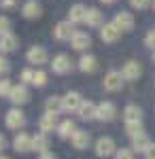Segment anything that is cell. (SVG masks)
<instances>
[{
  "label": "cell",
  "instance_id": "1",
  "mask_svg": "<svg viewBox=\"0 0 155 159\" xmlns=\"http://www.w3.org/2000/svg\"><path fill=\"white\" fill-rule=\"evenodd\" d=\"M117 153V147H115V140L108 138V136H102L96 140V155L98 157H110Z\"/></svg>",
  "mask_w": 155,
  "mask_h": 159
},
{
  "label": "cell",
  "instance_id": "2",
  "mask_svg": "<svg viewBox=\"0 0 155 159\" xmlns=\"http://www.w3.org/2000/svg\"><path fill=\"white\" fill-rule=\"evenodd\" d=\"M123 74L119 72V70H108L106 74H104V81H102V87L106 89V91H119L121 85H123Z\"/></svg>",
  "mask_w": 155,
  "mask_h": 159
},
{
  "label": "cell",
  "instance_id": "3",
  "mask_svg": "<svg viewBox=\"0 0 155 159\" xmlns=\"http://www.w3.org/2000/svg\"><path fill=\"white\" fill-rule=\"evenodd\" d=\"M51 70L55 74H68L72 70V60L66 53H58V55L51 60Z\"/></svg>",
  "mask_w": 155,
  "mask_h": 159
},
{
  "label": "cell",
  "instance_id": "4",
  "mask_svg": "<svg viewBox=\"0 0 155 159\" xmlns=\"http://www.w3.org/2000/svg\"><path fill=\"white\" fill-rule=\"evenodd\" d=\"M74 34H77L74 24H70L68 19H66V21H60V24L53 28V38H55V40H70Z\"/></svg>",
  "mask_w": 155,
  "mask_h": 159
},
{
  "label": "cell",
  "instance_id": "5",
  "mask_svg": "<svg viewBox=\"0 0 155 159\" xmlns=\"http://www.w3.org/2000/svg\"><path fill=\"white\" fill-rule=\"evenodd\" d=\"M26 57L30 64H36V66H43V64H47L49 55H47V49L45 47H40V45H34V47H30L28 53H26Z\"/></svg>",
  "mask_w": 155,
  "mask_h": 159
},
{
  "label": "cell",
  "instance_id": "6",
  "mask_svg": "<svg viewBox=\"0 0 155 159\" xmlns=\"http://www.w3.org/2000/svg\"><path fill=\"white\" fill-rule=\"evenodd\" d=\"M81 104H83V98H81V93H77V91H68L64 98H62V106L66 112H77V110L81 108Z\"/></svg>",
  "mask_w": 155,
  "mask_h": 159
},
{
  "label": "cell",
  "instance_id": "7",
  "mask_svg": "<svg viewBox=\"0 0 155 159\" xmlns=\"http://www.w3.org/2000/svg\"><path fill=\"white\" fill-rule=\"evenodd\" d=\"M113 24L117 25L121 32H130V30H134V15L128 13V11H119L117 15H115Z\"/></svg>",
  "mask_w": 155,
  "mask_h": 159
},
{
  "label": "cell",
  "instance_id": "8",
  "mask_svg": "<svg viewBox=\"0 0 155 159\" xmlns=\"http://www.w3.org/2000/svg\"><path fill=\"white\" fill-rule=\"evenodd\" d=\"M117 117V108L113 102H102L98 104V112H96V119L98 121H113Z\"/></svg>",
  "mask_w": 155,
  "mask_h": 159
},
{
  "label": "cell",
  "instance_id": "9",
  "mask_svg": "<svg viewBox=\"0 0 155 159\" xmlns=\"http://www.w3.org/2000/svg\"><path fill=\"white\" fill-rule=\"evenodd\" d=\"M4 121H7V127H9V129H19V127L26 123V117H24V112H21L19 108H11L9 112H7Z\"/></svg>",
  "mask_w": 155,
  "mask_h": 159
},
{
  "label": "cell",
  "instance_id": "10",
  "mask_svg": "<svg viewBox=\"0 0 155 159\" xmlns=\"http://www.w3.org/2000/svg\"><path fill=\"white\" fill-rule=\"evenodd\" d=\"M70 47L74 51H85L92 47V36L87 34V32H79L77 30V34L70 38Z\"/></svg>",
  "mask_w": 155,
  "mask_h": 159
},
{
  "label": "cell",
  "instance_id": "11",
  "mask_svg": "<svg viewBox=\"0 0 155 159\" xmlns=\"http://www.w3.org/2000/svg\"><path fill=\"white\" fill-rule=\"evenodd\" d=\"M9 100H11L13 104H17V106H19V104H26V102L30 100V93H28V87H26L24 83H19V85H13Z\"/></svg>",
  "mask_w": 155,
  "mask_h": 159
},
{
  "label": "cell",
  "instance_id": "12",
  "mask_svg": "<svg viewBox=\"0 0 155 159\" xmlns=\"http://www.w3.org/2000/svg\"><path fill=\"white\" fill-rule=\"evenodd\" d=\"M85 17H87V7L85 4L77 2V4L70 7V11H68V21L70 24H85Z\"/></svg>",
  "mask_w": 155,
  "mask_h": 159
},
{
  "label": "cell",
  "instance_id": "13",
  "mask_svg": "<svg viewBox=\"0 0 155 159\" xmlns=\"http://www.w3.org/2000/svg\"><path fill=\"white\" fill-rule=\"evenodd\" d=\"M121 74H123V79L125 81H136L140 74H143V66L138 64V61H125V66H123V70H121Z\"/></svg>",
  "mask_w": 155,
  "mask_h": 159
},
{
  "label": "cell",
  "instance_id": "14",
  "mask_svg": "<svg viewBox=\"0 0 155 159\" xmlns=\"http://www.w3.org/2000/svg\"><path fill=\"white\" fill-rule=\"evenodd\" d=\"M32 138L34 136H28V134H17L13 138V148L17 151V153H28V151H32Z\"/></svg>",
  "mask_w": 155,
  "mask_h": 159
},
{
  "label": "cell",
  "instance_id": "15",
  "mask_svg": "<svg viewBox=\"0 0 155 159\" xmlns=\"http://www.w3.org/2000/svg\"><path fill=\"white\" fill-rule=\"evenodd\" d=\"M40 2H36V0H26L24 7H21V15H24L26 19H38L40 17Z\"/></svg>",
  "mask_w": 155,
  "mask_h": 159
},
{
  "label": "cell",
  "instance_id": "16",
  "mask_svg": "<svg viewBox=\"0 0 155 159\" xmlns=\"http://www.w3.org/2000/svg\"><path fill=\"white\" fill-rule=\"evenodd\" d=\"M119 34H121V30L113 24V21H110V24H104L100 28V38H102L104 43H115V40L119 38Z\"/></svg>",
  "mask_w": 155,
  "mask_h": 159
},
{
  "label": "cell",
  "instance_id": "17",
  "mask_svg": "<svg viewBox=\"0 0 155 159\" xmlns=\"http://www.w3.org/2000/svg\"><path fill=\"white\" fill-rule=\"evenodd\" d=\"M123 121L125 123H143V110L136 104H128L123 108Z\"/></svg>",
  "mask_w": 155,
  "mask_h": 159
},
{
  "label": "cell",
  "instance_id": "18",
  "mask_svg": "<svg viewBox=\"0 0 155 159\" xmlns=\"http://www.w3.org/2000/svg\"><path fill=\"white\" fill-rule=\"evenodd\" d=\"M79 70L81 72H87V74L96 72L98 70V60H96L94 55H89V53H83L81 60H79Z\"/></svg>",
  "mask_w": 155,
  "mask_h": 159
},
{
  "label": "cell",
  "instance_id": "19",
  "mask_svg": "<svg viewBox=\"0 0 155 159\" xmlns=\"http://www.w3.org/2000/svg\"><path fill=\"white\" fill-rule=\"evenodd\" d=\"M70 142H72V147L77 148V151H83V148L89 147V134H87L85 129H77V132L72 134Z\"/></svg>",
  "mask_w": 155,
  "mask_h": 159
},
{
  "label": "cell",
  "instance_id": "20",
  "mask_svg": "<svg viewBox=\"0 0 155 159\" xmlns=\"http://www.w3.org/2000/svg\"><path fill=\"white\" fill-rule=\"evenodd\" d=\"M55 119H58V115L45 112V115L40 117V121H38V127H40V132H43V134H47V132H53V129H58V125H55Z\"/></svg>",
  "mask_w": 155,
  "mask_h": 159
},
{
  "label": "cell",
  "instance_id": "21",
  "mask_svg": "<svg viewBox=\"0 0 155 159\" xmlns=\"http://www.w3.org/2000/svg\"><path fill=\"white\" fill-rule=\"evenodd\" d=\"M96 112H98V106H96L94 102H83L81 108L77 110V115H79L83 121H92V119H96Z\"/></svg>",
  "mask_w": 155,
  "mask_h": 159
},
{
  "label": "cell",
  "instance_id": "22",
  "mask_svg": "<svg viewBox=\"0 0 155 159\" xmlns=\"http://www.w3.org/2000/svg\"><path fill=\"white\" fill-rule=\"evenodd\" d=\"M58 136L60 138H72V134L77 132V125H74V121L72 119H64L62 123H58Z\"/></svg>",
  "mask_w": 155,
  "mask_h": 159
},
{
  "label": "cell",
  "instance_id": "23",
  "mask_svg": "<svg viewBox=\"0 0 155 159\" xmlns=\"http://www.w3.org/2000/svg\"><path fill=\"white\" fill-rule=\"evenodd\" d=\"M85 24L89 25V28H102V13H100V9H96V7H92V9H87V17H85Z\"/></svg>",
  "mask_w": 155,
  "mask_h": 159
},
{
  "label": "cell",
  "instance_id": "24",
  "mask_svg": "<svg viewBox=\"0 0 155 159\" xmlns=\"http://www.w3.org/2000/svg\"><path fill=\"white\" fill-rule=\"evenodd\" d=\"M151 147V140L147 134H140L136 138H132V151L134 153H147V148Z\"/></svg>",
  "mask_w": 155,
  "mask_h": 159
},
{
  "label": "cell",
  "instance_id": "25",
  "mask_svg": "<svg viewBox=\"0 0 155 159\" xmlns=\"http://www.w3.org/2000/svg\"><path fill=\"white\" fill-rule=\"evenodd\" d=\"M19 47V38L15 36V34H7V36H2L0 38V49L4 51V53H11V51H15Z\"/></svg>",
  "mask_w": 155,
  "mask_h": 159
},
{
  "label": "cell",
  "instance_id": "26",
  "mask_svg": "<svg viewBox=\"0 0 155 159\" xmlns=\"http://www.w3.org/2000/svg\"><path fill=\"white\" fill-rule=\"evenodd\" d=\"M49 148V140H47V134H36L34 138H32V151H36V153H47Z\"/></svg>",
  "mask_w": 155,
  "mask_h": 159
},
{
  "label": "cell",
  "instance_id": "27",
  "mask_svg": "<svg viewBox=\"0 0 155 159\" xmlns=\"http://www.w3.org/2000/svg\"><path fill=\"white\" fill-rule=\"evenodd\" d=\"M45 110L51 112V115H60L62 110H64V106H62V98H60V96H51V98H47Z\"/></svg>",
  "mask_w": 155,
  "mask_h": 159
},
{
  "label": "cell",
  "instance_id": "28",
  "mask_svg": "<svg viewBox=\"0 0 155 159\" xmlns=\"http://www.w3.org/2000/svg\"><path fill=\"white\" fill-rule=\"evenodd\" d=\"M125 132L130 138H136V136L143 134V123H125Z\"/></svg>",
  "mask_w": 155,
  "mask_h": 159
},
{
  "label": "cell",
  "instance_id": "29",
  "mask_svg": "<svg viewBox=\"0 0 155 159\" xmlns=\"http://www.w3.org/2000/svg\"><path fill=\"white\" fill-rule=\"evenodd\" d=\"M7 34H11V19L0 15V38L7 36Z\"/></svg>",
  "mask_w": 155,
  "mask_h": 159
},
{
  "label": "cell",
  "instance_id": "30",
  "mask_svg": "<svg viewBox=\"0 0 155 159\" xmlns=\"http://www.w3.org/2000/svg\"><path fill=\"white\" fill-rule=\"evenodd\" d=\"M11 89H13L11 81H9V79H2V81H0V98H9V96H11Z\"/></svg>",
  "mask_w": 155,
  "mask_h": 159
},
{
  "label": "cell",
  "instance_id": "31",
  "mask_svg": "<svg viewBox=\"0 0 155 159\" xmlns=\"http://www.w3.org/2000/svg\"><path fill=\"white\" fill-rule=\"evenodd\" d=\"M34 87H45L47 85V72H43V70H36L34 72Z\"/></svg>",
  "mask_w": 155,
  "mask_h": 159
},
{
  "label": "cell",
  "instance_id": "32",
  "mask_svg": "<svg viewBox=\"0 0 155 159\" xmlns=\"http://www.w3.org/2000/svg\"><path fill=\"white\" fill-rule=\"evenodd\" d=\"M21 83L24 85H32L34 83V70L32 68H26L24 72H21Z\"/></svg>",
  "mask_w": 155,
  "mask_h": 159
},
{
  "label": "cell",
  "instance_id": "33",
  "mask_svg": "<svg viewBox=\"0 0 155 159\" xmlns=\"http://www.w3.org/2000/svg\"><path fill=\"white\" fill-rule=\"evenodd\" d=\"M115 159H134V151L132 148H117Z\"/></svg>",
  "mask_w": 155,
  "mask_h": 159
},
{
  "label": "cell",
  "instance_id": "34",
  "mask_svg": "<svg viewBox=\"0 0 155 159\" xmlns=\"http://www.w3.org/2000/svg\"><path fill=\"white\" fill-rule=\"evenodd\" d=\"M151 2H153V0H130L132 9H138V11H144V9H147Z\"/></svg>",
  "mask_w": 155,
  "mask_h": 159
},
{
  "label": "cell",
  "instance_id": "35",
  "mask_svg": "<svg viewBox=\"0 0 155 159\" xmlns=\"http://www.w3.org/2000/svg\"><path fill=\"white\" fill-rule=\"evenodd\" d=\"M9 70H11V61L7 60V57H2V55H0V74H7Z\"/></svg>",
  "mask_w": 155,
  "mask_h": 159
},
{
  "label": "cell",
  "instance_id": "36",
  "mask_svg": "<svg viewBox=\"0 0 155 159\" xmlns=\"http://www.w3.org/2000/svg\"><path fill=\"white\" fill-rule=\"evenodd\" d=\"M144 45H147V47H151V49L155 51V30H151V32L144 36Z\"/></svg>",
  "mask_w": 155,
  "mask_h": 159
},
{
  "label": "cell",
  "instance_id": "37",
  "mask_svg": "<svg viewBox=\"0 0 155 159\" xmlns=\"http://www.w3.org/2000/svg\"><path fill=\"white\" fill-rule=\"evenodd\" d=\"M144 159H155V144L147 148V153H144Z\"/></svg>",
  "mask_w": 155,
  "mask_h": 159
},
{
  "label": "cell",
  "instance_id": "38",
  "mask_svg": "<svg viewBox=\"0 0 155 159\" xmlns=\"http://www.w3.org/2000/svg\"><path fill=\"white\" fill-rule=\"evenodd\" d=\"M0 4H2V9H13L15 7V0H2Z\"/></svg>",
  "mask_w": 155,
  "mask_h": 159
},
{
  "label": "cell",
  "instance_id": "39",
  "mask_svg": "<svg viewBox=\"0 0 155 159\" xmlns=\"http://www.w3.org/2000/svg\"><path fill=\"white\" fill-rule=\"evenodd\" d=\"M38 159H55V155H53V153H49V151H47V153H43V155H40Z\"/></svg>",
  "mask_w": 155,
  "mask_h": 159
},
{
  "label": "cell",
  "instance_id": "40",
  "mask_svg": "<svg viewBox=\"0 0 155 159\" xmlns=\"http://www.w3.org/2000/svg\"><path fill=\"white\" fill-rule=\"evenodd\" d=\"M4 144H7V140H4V136L0 134V151H2V148H4Z\"/></svg>",
  "mask_w": 155,
  "mask_h": 159
},
{
  "label": "cell",
  "instance_id": "41",
  "mask_svg": "<svg viewBox=\"0 0 155 159\" xmlns=\"http://www.w3.org/2000/svg\"><path fill=\"white\" fill-rule=\"evenodd\" d=\"M100 2H104V4H113V2H117V0H100Z\"/></svg>",
  "mask_w": 155,
  "mask_h": 159
},
{
  "label": "cell",
  "instance_id": "42",
  "mask_svg": "<svg viewBox=\"0 0 155 159\" xmlns=\"http://www.w3.org/2000/svg\"><path fill=\"white\" fill-rule=\"evenodd\" d=\"M151 7H153V11H155V0H153V2H151Z\"/></svg>",
  "mask_w": 155,
  "mask_h": 159
},
{
  "label": "cell",
  "instance_id": "43",
  "mask_svg": "<svg viewBox=\"0 0 155 159\" xmlns=\"http://www.w3.org/2000/svg\"><path fill=\"white\" fill-rule=\"evenodd\" d=\"M0 159H9V157H4V155H0Z\"/></svg>",
  "mask_w": 155,
  "mask_h": 159
},
{
  "label": "cell",
  "instance_id": "44",
  "mask_svg": "<svg viewBox=\"0 0 155 159\" xmlns=\"http://www.w3.org/2000/svg\"><path fill=\"white\" fill-rule=\"evenodd\" d=\"M151 57H153V61H155V51H153V55H151Z\"/></svg>",
  "mask_w": 155,
  "mask_h": 159
},
{
  "label": "cell",
  "instance_id": "45",
  "mask_svg": "<svg viewBox=\"0 0 155 159\" xmlns=\"http://www.w3.org/2000/svg\"><path fill=\"white\" fill-rule=\"evenodd\" d=\"M0 51H2V49H0Z\"/></svg>",
  "mask_w": 155,
  "mask_h": 159
}]
</instances>
